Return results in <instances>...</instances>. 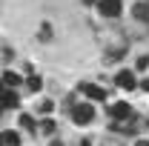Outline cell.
<instances>
[{
  "instance_id": "obj_14",
  "label": "cell",
  "mask_w": 149,
  "mask_h": 146,
  "mask_svg": "<svg viewBox=\"0 0 149 146\" xmlns=\"http://www.w3.org/2000/svg\"><path fill=\"white\" fill-rule=\"evenodd\" d=\"M83 3H97V0H83Z\"/></svg>"
},
{
  "instance_id": "obj_1",
  "label": "cell",
  "mask_w": 149,
  "mask_h": 146,
  "mask_svg": "<svg viewBox=\"0 0 149 146\" xmlns=\"http://www.w3.org/2000/svg\"><path fill=\"white\" fill-rule=\"evenodd\" d=\"M95 117V109L89 106V103H83V106H74L72 109V120L77 123V126H86V123H92Z\"/></svg>"
},
{
  "instance_id": "obj_8",
  "label": "cell",
  "mask_w": 149,
  "mask_h": 146,
  "mask_svg": "<svg viewBox=\"0 0 149 146\" xmlns=\"http://www.w3.org/2000/svg\"><path fill=\"white\" fill-rule=\"evenodd\" d=\"M3 83H6V86H17V83H20V74H15V72H3Z\"/></svg>"
},
{
  "instance_id": "obj_13",
  "label": "cell",
  "mask_w": 149,
  "mask_h": 146,
  "mask_svg": "<svg viewBox=\"0 0 149 146\" xmlns=\"http://www.w3.org/2000/svg\"><path fill=\"white\" fill-rule=\"evenodd\" d=\"M141 86H143V92H149V77L143 80V83H141Z\"/></svg>"
},
{
  "instance_id": "obj_12",
  "label": "cell",
  "mask_w": 149,
  "mask_h": 146,
  "mask_svg": "<svg viewBox=\"0 0 149 146\" xmlns=\"http://www.w3.org/2000/svg\"><path fill=\"white\" fill-rule=\"evenodd\" d=\"M43 132H49V135H52V132H55V123H52V120H46V123H43Z\"/></svg>"
},
{
  "instance_id": "obj_9",
  "label": "cell",
  "mask_w": 149,
  "mask_h": 146,
  "mask_svg": "<svg viewBox=\"0 0 149 146\" xmlns=\"http://www.w3.org/2000/svg\"><path fill=\"white\" fill-rule=\"evenodd\" d=\"M20 123H23V129H29V132H35V129H37V123L32 120V115H23V117H20Z\"/></svg>"
},
{
  "instance_id": "obj_3",
  "label": "cell",
  "mask_w": 149,
  "mask_h": 146,
  "mask_svg": "<svg viewBox=\"0 0 149 146\" xmlns=\"http://www.w3.org/2000/svg\"><path fill=\"white\" fill-rule=\"evenodd\" d=\"M115 83H118L120 89H126V92L138 86V80H135V74H132V72H118V77H115Z\"/></svg>"
},
{
  "instance_id": "obj_4",
  "label": "cell",
  "mask_w": 149,
  "mask_h": 146,
  "mask_svg": "<svg viewBox=\"0 0 149 146\" xmlns=\"http://www.w3.org/2000/svg\"><path fill=\"white\" fill-rule=\"evenodd\" d=\"M109 115L115 117V120H126V117L132 115V109H129V103H123V100H120V103H115V106L109 109Z\"/></svg>"
},
{
  "instance_id": "obj_11",
  "label": "cell",
  "mask_w": 149,
  "mask_h": 146,
  "mask_svg": "<svg viewBox=\"0 0 149 146\" xmlns=\"http://www.w3.org/2000/svg\"><path fill=\"white\" fill-rule=\"evenodd\" d=\"M40 86H43V83H40V77H37V74H32V77H29V89H32V92H37Z\"/></svg>"
},
{
  "instance_id": "obj_5",
  "label": "cell",
  "mask_w": 149,
  "mask_h": 146,
  "mask_svg": "<svg viewBox=\"0 0 149 146\" xmlns=\"http://www.w3.org/2000/svg\"><path fill=\"white\" fill-rule=\"evenodd\" d=\"M80 89L86 92V95H89V97H92V100H103V97H106V92L100 89V86H95V83H83V86H80Z\"/></svg>"
},
{
  "instance_id": "obj_7",
  "label": "cell",
  "mask_w": 149,
  "mask_h": 146,
  "mask_svg": "<svg viewBox=\"0 0 149 146\" xmlns=\"http://www.w3.org/2000/svg\"><path fill=\"white\" fill-rule=\"evenodd\" d=\"M132 15L141 17V20H149V3H138V6L132 9Z\"/></svg>"
},
{
  "instance_id": "obj_10",
  "label": "cell",
  "mask_w": 149,
  "mask_h": 146,
  "mask_svg": "<svg viewBox=\"0 0 149 146\" xmlns=\"http://www.w3.org/2000/svg\"><path fill=\"white\" fill-rule=\"evenodd\" d=\"M3 143H20V138H17V132H3Z\"/></svg>"
},
{
  "instance_id": "obj_6",
  "label": "cell",
  "mask_w": 149,
  "mask_h": 146,
  "mask_svg": "<svg viewBox=\"0 0 149 146\" xmlns=\"http://www.w3.org/2000/svg\"><path fill=\"white\" fill-rule=\"evenodd\" d=\"M17 106V95L12 92V86H6V92H3V109H15Z\"/></svg>"
},
{
  "instance_id": "obj_2",
  "label": "cell",
  "mask_w": 149,
  "mask_h": 146,
  "mask_svg": "<svg viewBox=\"0 0 149 146\" xmlns=\"http://www.w3.org/2000/svg\"><path fill=\"white\" fill-rule=\"evenodd\" d=\"M97 9L103 17H118L120 15V0H97Z\"/></svg>"
}]
</instances>
